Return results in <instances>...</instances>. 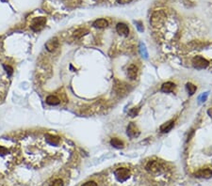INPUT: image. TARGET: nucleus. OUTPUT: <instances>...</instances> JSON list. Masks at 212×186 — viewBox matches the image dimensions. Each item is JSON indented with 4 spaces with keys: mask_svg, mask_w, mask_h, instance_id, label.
<instances>
[{
    "mask_svg": "<svg viewBox=\"0 0 212 186\" xmlns=\"http://www.w3.org/2000/svg\"><path fill=\"white\" fill-rule=\"evenodd\" d=\"M1 1H3V2H6V1H8V0H1Z\"/></svg>",
    "mask_w": 212,
    "mask_h": 186,
    "instance_id": "obj_26",
    "label": "nucleus"
},
{
    "mask_svg": "<svg viewBox=\"0 0 212 186\" xmlns=\"http://www.w3.org/2000/svg\"><path fill=\"white\" fill-rule=\"evenodd\" d=\"M110 145H111L112 147L116 148H123L124 146V142H123L122 140H120L119 138H116V137L111 138V140H110Z\"/></svg>",
    "mask_w": 212,
    "mask_h": 186,
    "instance_id": "obj_13",
    "label": "nucleus"
},
{
    "mask_svg": "<svg viewBox=\"0 0 212 186\" xmlns=\"http://www.w3.org/2000/svg\"><path fill=\"white\" fill-rule=\"evenodd\" d=\"M116 31L121 36H127L129 34V27L124 23H119L116 26Z\"/></svg>",
    "mask_w": 212,
    "mask_h": 186,
    "instance_id": "obj_8",
    "label": "nucleus"
},
{
    "mask_svg": "<svg viewBox=\"0 0 212 186\" xmlns=\"http://www.w3.org/2000/svg\"><path fill=\"white\" fill-rule=\"evenodd\" d=\"M186 88H187V90H188V92H189V94L192 96V95H193L194 93H195V91H196V89H197V87H196L195 85L192 84V83H188V84L186 85Z\"/></svg>",
    "mask_w": 212,
    "mask_h": 186,
    "instance_id": "obj_16",
    "label": "nucleus"
},
{
    "mask_svg": "<svg viewBox=\"0 0 212 186\" xmlns=\"http://www.w3.org/2000/svg\"><path fill=\"white\" fill-rule=\"evenodd\" d=\"M4 68H5V70H6V71H7V74H8L9 75H11V74H12V71H13V70H12V68L11 67V66H4Z\"/></svg>",
    "mask_w": 212,
    "mask_h": 186,
    "instance_id": "obj_23",
    "label": "nucleus"
},
{
    "mask_svg": "<svg viewBox=\"0 0 212 186\" xmlns=\"http://www.w3.org/2000/svg\"><path fill=\"white\" fill-rule=\"evenodd\" d=\"M139 50H140V54L141 55V56L144 58H148V51H147V48L145 46L144 44L140 42V46H139Z\"/></svg>",
    "mask_w": 212,
    "mask_h": 186,
    "instance_id": "obj_15",
    "label": "nucleus"
},
{
    "mask_svg": "<svg viewBox=\"0 0 212 186\" xmlns=\"http://www.w3.org/2000/svg\"><path fill=\"white\" fill-rule=\"evenodd\" d=\"M85 34H86V30L83 29V28H79V29H77V30H75V31L74 36H75V38L79 39V38H81V37H82V36H84Z\"/></svg>",
    "mask_w": 212,
    "mask_h": 186,
    "instance_id": "obj_18",
    "label": "nucleus"
},
{
    "mask_svg": "<svg viewBox=\"0 0 212 186\" xmlns=\"http://www.w3.org/2000/svg\"><path fill=\"white\" fill-rule=\"evenodd\" d=\"M137 75H138V68L136 65L131 64V65H129L128 68H127V76L129 77V79L135 80L137 78Z\"/></svg>",
    "mask_w": 212,
    "mask_h": 186,
    "instance_id": "obj_7",
    "label": "nucleus"
},
{
    "mask_svg": "<svg viewBox=\"0 0 212 186\" xmlns=\"http://www.w3.org/2000/svg\"><path fill=\"white\" fill-rule=\"evenodd\" d=\"M165 166L163 163H161L158 160H152L149 161L145 166V169L147 170L148 173L152 175H158L165 172Z\"/></svg>",
    "mask_w": 212,
    "mask_h": 186,
    "instance_id": "obj_1",
    "label": "nucleus"
},
{
    "mask_svg": "<svg viewBox=\"0 0 212 186\" xmlns=\"http://www.w3.org/2000/svg\"><path fill=\"white\" fill-rule=\"evenodd\" d=\"M50 186H63V182L62 180H60V178H57V180H55Z\"/></svg>",
    "mask_w": 212,
    "mask_h": 186,
    "instance_id": "obj_20",
    "label": "nucleus"
},
{
    "mask_svg": "<svg viewBox=\"0 0 212 186\" xmlns=\"http://www.w3.org/2000/svg\"><path fill=\"white\" fill-rule=\"evenodd\" d=\"M174 88H175V85L174 83L166 82L161 86V91L164 92V93H170V92L174 91Z\"/></svg>",
    "mask_w": 212,
    "mask_h": 186,
    "instance_id": "obj_10",
    "label": "nucleus"
},
{
    "mask_svg": "<svg viewBox=\"0 0 212 186\" xmlns=\"http://www.w3.org/2000/svg\"><path fill=\"white\" fill-rule=\"evenodd\" d=\"M46 103L49 105H58V104H60V101L58 97H56L54 95H50L46 98Z\"/></svg>",
    "mask_w": 212,
    "mask_h": 186,
    "instance_id": "obj_14",
    "label": "nucleus"
},
{
    "mask_svg": "<svg viewBox=\"0 0 212 186\" xmlns=\"http://www.w3.org/2000/svg\"><path fill=\"white\" fill-rule=\"evenodd\" d=\"M93 26L96 28H105L109 26V22L106 19H97L94 22Z\"/></svg>",
    "mask_w": 212,
    "mask_h": 186,
    "instance_id": "obj_12",
    "label": "nucleus"
},
{
    "mask_svg": "<svg viewBox=\"0 0 212 186\" xmlns=\"http://www.w3.org/2000/svg\"><path fill=\"white\" fill-rule=\"evenodd\" d=\"M126 134L129 137L135 138V137H138L140 135V131L138 130V128L135 125V123L131 122L126 129Z\"/></svg>",
    "mask_w": 212,
    "mask_h": 186,
    "instance_id": "obj_5",
    "label": "nucleus"
},
{
    "mask_svg": "<svg viewBox=\"0 0 212 186\" xmlns=\"http://www.w3.org/2000/svg\"><path fill=\"white\" fill-rule=\"evenodd\" d=\"M45 23H46V19L45 17L36 18L33 21V23L31 25V29L35 32H38L45 26Z\"/></svg>",
    "mask_w": 212,
    "mask_h": 186,
    "instance_id": "obj_4",
    "label": "nucleus"
},
{
    "mask_svg": "<svg viewBox=\"0 0 212 186\" xmlns=\"http://www.w3.org/2000/svg\"><path fill=\"white\" fill-rule=\"evenodd\" d=\"M192 64L193 67L197 70H202V69H206L208 66V61L203 58L201 56H196L195 58H193L192 59Z\"/></svg>",
    "mask_w": 212,
    "mask_h": 186,
    "instance_id": "obj_3",
    "label": "nucleus"
},
{
    "mask_svg": "<svg viewBox=\"0 0 212 186\" xmlns=\"http://www.w3.org/2000/svg\"><path fill=\"white\" fill-rule=\"evenodd\" d=\"M195 177L197 178H208L212 177V170L209 168H204V169H200L195 173Z\"/></svg>",
    "mask_w": 212,
    "mask_h": 186,
    "instance_id": "obj_9",
    "label": "nucleus"
},
{
    "mask_svg": "<svg viewBox=\"0 0 212 186\" xmlns=\"http://www.w3.org/2000/svg\"><path fill=\"white\" fill-rule=\"evenodd\" d=\"M135 24H136V26H137L138 30H139V31H140V32H143V29H144L143 24H141L140 22H135Z\"/></svg>",
    "mask_w": 212,
    "mask_h": 186,
    "instance_id": "obj_22",
    "label": "nucleus"
},
{
    "mask_svg": "<svg viewBox=\"0 0 212 186\" xmlns=\"http://www.w3.org/2000/svg\"><path fill=\"white\" fill-rule=\"evenodd\" d=\"M138 113H139V108H132L130 111H129V116L134 118V117H136L138 115Z\"/></svg>",
    "mask_w": 212,
    "mask_h": 186,
    "instance_id": "obj_21",
    "label": "nucleus"
},
{
    "mask_svg": "<svg viewBox=\"0 0 212 186\" xmlns=\"http://www.w3.org/2000/svg\"><path fill=\"white\" fill-rule=\"evenodd\" d=\"M207 96H208V92H206V93H204V94H202L199 98H198V101H199L200 104L202 103H204L207 101Z\"/></svg>",
    "mask_w": 212,
    "mask_h": 186,
    "instance_id": "obj_19",
    "label": "nucleus"
},
{
    "mask_svg": "<svg viewBox=\"0 0 212 186\" xmlns=\"http://www.w3.org/2000/svg\"><path fill=\"white\" fill-rule=\"evenodd\" d=\"M114 176L119 182H124L131 178V171L128 167H119L115 170Z\"/></svg>",
    "mask_w": 212,
    "mask_h": 186,
    "instance_id": "obj_2",
    "label": "nucleus"
},
{
    "mask_svg": "<svg viewBox=\"0 0 212 186\" xmlns=\"http://www.w3.org/2000/svg\"><path fill=\"white\" fill-rule=\"evenodd\" d=\"M46 140L52 145H58L60 142V139L58 137L53 136V135H50V134H46Z\"/></svg>",
    "mask_w": 212,
    "mask_h": 186,
    "instance_id": "obj_17",
    "label": "nucleus"
},
{
    "mask_svg": "<svg viewBox=\"0 0 212 186\" xmlns=\"http://www.w3.org/2000/svg\"><path fill=\"white\" fill-rule=\"evenodd\" d=\"M82 186H97V184L94 182H85Z\"/></svg>",
    "mask_w": 212,
    "mask_h": 186,
    "instance_id": "obj_25",
    "label": "nucleus"
},
{
    "mask_svg": "<svg viewBox=\"0 0 212 186\" xmlns=\"http://www.w3.org/2000/svg\"><path fill=\"white\" fill-rule=\"evenodd\" d=\"M174 120L167 121L166 123H164L163 125H161V127H160V132L163 133V134L168 133V132H170V131L172 130V129L174 128Z\"/></svg>",
    "mask_w": 212,
    "mask_h": 186,
    "instance_id": "obj_11",
    "label": "nucleus"
},
{
    "mask_svg": "<svg viewBox=\"0 0 212 186\" xmlns=\"http://www.w3.org/2000/svg\"><path fill=\"white\" fill-rule=\"evenodd\" d=\"M58 47H59V40H58V39H56V38L49 40L45 44V48L49 52H54Z\"/></svg>",
    "mask_w": 212,
    "mask_h": 186,
    "instance_id": "obj_6",
    "label": "nucleus"
},
{
    "mask_svg": "<svg viewBox=\"0 0 212 186\" xmlns=\"http://www.w3.org/2000/svg\"><path fill=\"white\" fill-rule=\"evenodd\" d=\"M7 153H8V149L2 146H0V155H5Z\"/></svg>",
    "mask_w": 212,
    "mask_h": 186,
    "instance_id": "obj_24",
    "label": "nucleus"
}]
</instances>
